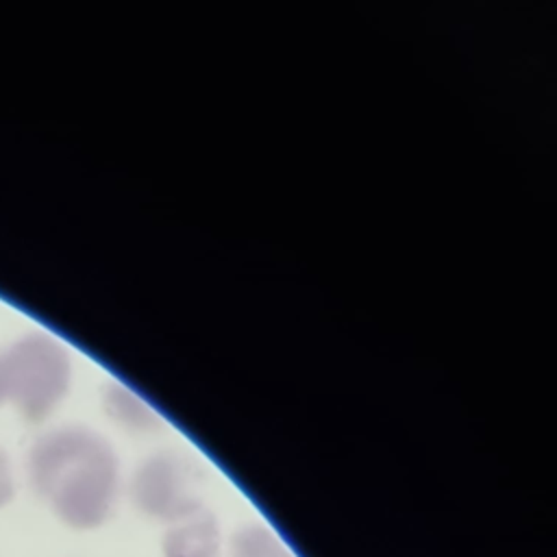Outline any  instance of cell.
Instances as JSON below:
<instances>
[{
	"label": "cell",
	"instance_id": "1",
	"mask_svg": "<svg viewBox=\"0 0 557 557\" xmlns=\"http://www.w3.org/2000/svg\"><path fill=\"white\" fill-rule=\"evenodd\" d=\"M28 479L54 516L78 531L104 524L117 498V461L111 446L81 426L44 433L30 446Z\"/></svg>",
	"mask_w": 557,
	"mask_h": 557
},
{
	"label": "cell",
	"instance_id": "2",
	"mask_svg": "<svg viewBox=\"0 0 557 557\" xmlns=\"http://www.w3.org/2000/svg\"><path fill=\"white\" fill-rule=\"evenodd\" d=\"M70 359L44 333H28L0 348V407L13 405L28 422L48 418L67 392Z\"/></svg>",
	"mask_w": 557,
	"mask_h": 557
},
{
	"label": "cell",
	"instance_id": "3",
	"mask_svg": "<svg viewBox=\"0 0 557 557\" xmlns=\"http://www.w3.org/2000/svg\"><path fill=\"white\" fill-rule=\"evenodd\" d=\"M131 498L141 516L163 524H172L202 509L187 468L165 455L146 459L135 470Z\"/></svg>",
	"mask_w": 557,
	"mask_h": 557
},
{
	"label": "cell",
	"instance_id": "4",
	"mask_svg": "<svg viewBox=\"0 0 557 557\" xmlns=\"http://www.w3.org/2000/svg\"><path fill=\"white\" fill-rule=\"evenodd\" d=\"M222 531L207 509L168 524L161 537V557H220Z\"/></svg>",
	"mask_w": 557,
	"mask_h": 557
},
{
	"label": "cell",
	"instance_id": "5",
	"mask_svg": "<svg viewBox=\"0 0 557 557\" xmlns=\"http://www.w3.org/2000/svg\"><path fill=\"white\" fill-rule=\"evenodd\" d=\"M228 557H296L289 546L265 524L248 522L233 531Z\"/></svg>",
	"mask_w": 557,
	"mask_h": 557
},
{
	"label": "cell",
	"instance_id": "6",
	"mask_svg": "<svg viewBox=\"0 0 557 557\" xmlns=\"http://www.w3.org/2000/svg\"><path fill=\"white\" fill-rule=\"evenodd\" d=\"M13 494H15V485H13L11 461H9L7 453H4V448L0 446V507L11 503Z\"/></svg>",
	"mask_w": 557,
	"mask_h": 557
}]
</instances>
